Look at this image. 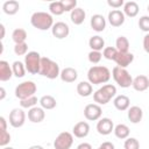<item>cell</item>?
<instances>
[{
  "mask_svg": "<svg viewBox=\"0 0 149 149\" xmlns=\"http://www.w3.org/2000/svg\"><path fill=\"white\" fill-rule=\"evenodd\" d=\"M97 130L100 135H109L114 130V123L109 118H101L97 122Z\"/></svg>",
  "mask_w": 149,
  "mask_h": 149,
  "instance_id": "7c38bea8",
  "label": "cell"
},
{
  "mask_svg": "<svg viewBox=\"0 0 149 149\" xmlns=\"http://www.w3.org/2000/svg\"><path fill=\"white\" fill-rule=\"evenodd\" d=\"M51 33H52V35L56 38L63 40V38H65V37L69 36V34H70V27L65 22L58 21V22L54 23V26L51 28Z\"/></svg>",
  "mask_w": 149,
  "mask_h": 149,
  "instance_id": "8fae6325",
  "label": "cell"
},
{
  "mask_svg": "<svg viewBox=\"0 0 149 149\" xmlns=\"http://www.w3.org/2000/svg\"><path fill=\"white\" fill-rule=\"evenodd\" d=\"M114 135L118 137V139H120V140H126V139H128L129 137V133H130V130H129V127L127 126V125H123V123H119V125H116L115 127H114Z\"/></svg>",
  "mask_w": 149,
  "mask_h": 149,
  "instance_id": "83f0119b",
  "label": "cell"
},
{
  "mask_svg": "<svg viewBox=\"0 0 149 149\" xmlns=\"http://www.w3.org/2000/svg\"><path fill=\"white\" fill-rule=\"evenodd\" d=\"M88 133H90V125L86 121H79L72 128V134L78 139L86 137Z\"/></svg>",
  "mask_w": 149,
  "mask_h": 149,
  "instance_id": "5bb4252c",
  "label": "cell"
},
{
  "mask_svg": "<svg viewBox=\"0 0 149 149\" xmlns=\"http://www.w3.org/2000/svg\"><path fill=\"white\" fill-rule=\"evenodd\" d=\"M73 144V135L69 132H62L54 141L55 149H70Z\"/></svg>",
  "mask_w": 149,
  "mask_h": 149,
  "instance_id": "ba28073f",
  "label": "cell"
},
{
  "mask_svg": "<svg viewBox=\"0 0 149 149\" xmlns=\"http://www.w3.org/2000/svg\"><path fill=\"white\" fill-rule=\"evenodd\" d=\"M37 102H40V100L37 99L36 95H33V97H29L27 99L20 100V106H21V108H28V109H30V108L35 107Z\"/></svg>",
  "mask_w": 149,
  "mask_h": 149,
  "instance_id": "836d02e7",
  "label": "cell"
},
{
  "mask_svg": "<svg viewBox=\"0 0 149 149\" xmlns=\"http://www.w3.org/2000/svg\"><path fill=\"white\" fill-rule=\"evenodd\" d=\"M0 130H7V121L3 116H0Z\"/></svg>",
  "mask_w": 149,
  "mask_h": 149,
  "instance_id": "f6af8a7d",
  "label": "cell"
},
{
  "mask_svg": "<svg viewBox=\"0 0 149 149\" xmlns=\"http://www.w3.org/2000/svg\"><path fill=\"white\" fill-rule=\"evenodd\" d=\"M77 93L80 95V97H90L92 93H93V87H92V84L87 80H83V81H79L77 84Z\"/></svg>",
  "mask_w": 149,
  "mask_h": 149,
  "instance_id": "cb8c5ba5",
  "label": "cell"
},
{
  "mask_svg": "<svg viewBox=\"0 0 149 149\" xmlns=\"http://www.w3.org/2000/svg\"><path fill=\"white\" fill-rule=\"evenodd\" d=\"M26 122V113L22 108H13L9 113V125L14 128H20Z\"/></svg>",
  "mask_w": 149,
  "mask_h": 149,
  "instance_id": "9c48e42d",
  "label": "cell"
},
{
  "mask_svg": "<svg viewBox=\"0 0 149 149\" xmlns=\"http://www.w3.org/2000/svg\"><path fill=\"white\" fill-rule=\"evenodd\" d=\"M12 40L15 44L24 43L27 40V31L23 28H16L12 33Z\"/></svg>",
  "mask_w": 149,
  "mask_h": 149,
  "instance_id": "f546056e",
  "label": "cell"
},
{
  "mask_svg": "<svg viewBox=\"0 0 149 149\" xmlns=\"http://www.w3.org/2000/svg\"><path fill=\"white\" fill-rule=\"evenodd\" d=\"M36 91H37L36 84L31 80H26V81L20 83L15 87V97L20 100H23V99L35 95Z\"/></svg>",
  "mask_w": 149,
  "mask_h": 149,
  "instance_id": "52a82bcc",
  "label": "cell"
},
{
  "mask_svg": "<svg viewBox=\"0 0 149 149\" xmlns=\"http://www.w3.org/2000/svg\"><path fill=\"white\" fill-rule=\"evenodd\" d=\"M2 149H14V148H12V147H3Z\"/></svg>",
  "mask_w": 149,
  "mask_h": 149,
  "instance_id": "f907efd6",
  "label": "cell"
},
{
  "mask_svg": "<svg viewBox=\"0 0 149 149\" xmlns=\"http://www.w3.org/2000/svg\"><path fill=\"white\" fill-rule=\"evenodd\" d=\"M115 94L116 87L113 84H105L93 93V100L98 105H106L115 97Z\"/></svg>",
  "mask_w": 149,
  "mask_h": 149,
  "instance_id": "3957f363",
  "label": "cell"
},
{
  "mask_svg": "<svg viewBox=\"0 0 149 149\" xmlns=\"http://www.w3.org/2000/svg\"><path fill=\"white\" fill-rule=\"evenodd\" d=\"M13 76H14L13 70H12V66L9 65V63L6 61H0V80L7 81Z\"/></svg>",
  "mask_w": 149,
  "mask_h": 149,
  "instance_id": "7402d4cb",
  "label": "cell"
},
{
  "mask_svg": "<svg viewBox=\"0 0 149 149\" xmlns=\"http://www.w3.org/2000/svg\"><path fill=\"white\" fill-rule=\"evenodd\" d=\"M148 78H149V76H148Z\"/></svg>",
  "mask_w": 149,
  "mask_h": 149,
  "instance_id": "f5cc1de1",
  "label": "cell"
},
{
  "mask_svg": "<svg viewBox=\"0 0 149 149\" xmlns=\"http://www.w3.org/2000/svg\"><path fill=\"white\" fill-rule=\"evenodd\" d=\"M40 105H41V107H42L43 109H54V108L56 107L57 102H56V99H55L52 95L47 94V95L41 97V99H40Z\"/></svg>",
  "mask_w": 149,
  "mask_h": 149,
  "instance_id": "f1b7e54d",
  "label": "cell"
},
{
  "mask_svg": "<svg viewBox=\"0 0 149 149\" xmlns=\"http://www.w3.org/2000/svg\"><path fill=\"white\" fill-rule=\"evenodd\" d=\"M63 7L65 12H72L74 8H77V1L76 0H62Z\"/></svg>",
  "mask_w": 149,
  "mask_h": 149,
  "instance_id": "60d3db41",
  "label": "cell"
},
{
  "mask_svg": "<svg viewBox=\"0 0 149 149\" xmlns=\"http://www.w3.org/2000/svg\"><path fill=\"white\" fill-rule=\"evenodd\" d=\"M87 58H88V61H90L92 64H98V63L101 61V58H102V52L91 50V51L88 52V55H87Z\"/></svg>",
  "mask_w": 149,
  "mask_h": 149,
  "instance_id": "74e56055",
  "label": "cell"
},
{
  "mask_svg": "<svg viewBox=\"0 0 149 149\" xmlns=\"http://www.w3.org/2000/svg\"><path fill=\"white\" fill-rule=\"evenodd\" d=\"M147 9H148V12H149V5H148V7H147Z\"/></svg>",
  "mask_w": 149,
  "mask_h": 149,
  "instance_id": "816d5d0a",
  "label": "cell"
},
{
  "mask_svg": "<svg viewBox=\"0 0 149 149\" xmlns=\"http://www.w3.org/2000/svg\"><path fill=\"white\" fill-rule=\"evenodd\" d=\"M143 49L147 54H149V33L146 34L143 37Z\"/></svg>",
  "mask_w": 149,
  "mask_h": 149,
  "instance_id": "7bdbcfd3",
  "label": "cell"
},
{
  "mask_svg": "<svg viewBox=\"0 0 149 149\" xmlns=\"http://www.w3.org/2000/svg\"><path fill=\"white\" fill-rule=\"evenodd\" d=\"M112 77H113L114 81L122 88L130 87L133 84V77L127 71V69H123L120 66H114L112 70Z\"/></svg>",
  "mask_w": 149,
  "mask_h": 149,
  "instance_id": "5b68a950",
  "label": "cell"
},
{
  "mask_svg": "<svg viewBox=\"0 0 149 149\" xmlns=\"http://www.w3.org/2000/svg\"><path fill=\"white\" fill-rule=\"evenodd\" d=\"M127 116L132 123H139L143 118V111L139 106H132L128 108Z\"/></svg>",
  "mask_w": 149,
  "mask_h": 149,
  "instance_id": "ffe728a7",
  "label": "cell"
},
{
  "mask_svg": "<svg viewBox=\"0 0 149 149\" xmlns=\"http://www.w3.org/2000/svg\"><path fill=\"white\" fill-rule=\"evenodd\" d=\"M40 74L43 77H47L49 79H56L61 74L59 65L55 61L50 59L49 57H42Z\"/></svg>",
  "mask_w": 149,
  "mask_h": 149,
  "instance_id": "277c9868",
  "label": "cell"
},
{
  "mask_svg": "<svg viewBox=\"0 0 149 149\" xmlns=\"http://www.w3.org/2000/svg\"><path fill=\"white\" fill-rule=\"evenodd\" d=\"M77 149H92V146L87 142H81L80 144L77 146Z\"/></svg>",
  "mask_w": 149,
  "mask_h": 149,
  "instance_id": "bcb514c9",
  "label": "cell"
},
{
  "mask_svg": "<svg viewBox=\"0 0 149 149\" xmlns=\"http://www.w3.org/2000/svg\"><path fill=\"white\" fill-rule=\"evenodd\" d=\"M139 10H140V7H139L136 1H127L123 5V10L122 12L128 17H135L139 14Z\"/></svg>",
  "mask_w": 149,
  "mask_h": 149,
  "instance_id": "d4e9b609",
  "label": "cell"
},
{
  "mask_svg": "<svg viewBox=\"0 0 149 149\" xmlns=\"http://www.w3.org/2000/svg\"><path fill=\"white\" fill-rule=\"evenodd\" d=\"M0 30H1V35H0V38L1 40H3V37H5V26L1 23L0 24Z\"/></svg>",
  "mask_w": 149,
  "mask_h": 149,
  "instance_id": "c3c4849f",
  "label": "cell"
},
{
  "mask_svg": "<svg viewBox=\"0 0 149 149\" xmlns=\"http://www.w3.org/2000/svg\"><path fill=\"white\" fill-rule=\"evenodd\" d=\"M98 149H115V147H114V144H113L112 142L106 141V142H102V143L98 147Z\"/></svg>",
  "mask_w": 149,
  "mask_h": 149,
  "instance_id": "ee69618b",
  "label": "cell"
},
{
  "mask_svg": "<svg viewBox=\"0 0 149 149\" xmlns=\"http://www.w3.org/2000/svg\"><path fill=\"white\" fill-rule=\"evenodd\" d=\"M85 17H86V13H85V10H84L83 8H80V7L74 8V9L70 13V20H71V22H72L73 24H76V26L81 24V23L84 22Z\"/></svg>",
  "mask_w": 149,
  "mask_h": 149,
  "instance_id": "603a6c76",
  "label": "cell"
},
{
  "mask_svg": "<svg viewBox=\"0 0 149 149\" xmlns=\"http://www.w3.org/2000/svg\"><path fill=\"white\" fill-rule=\"evenodd\" d=\"M115 48L119 52H129V41L126 36H119L115 41Z\"/></svg>",
  "mask_w": 149,
  "mask_h": 149,
  "instance_id": "4dcf8cb0",
  "label": "cell"
},
{
  "mask_svg": "<svg viewBox=\"0 0 149 149\" xmlns=\"http://www.w3.org/2000/svg\"><path fill=\"white\" fill-rule=\"evenodd\" d=\"M88 45L91 48V50H94V51H101L105 49V41L101 36L99 35H95V36H92L90 40H88Z\"/></svg>",
  "mask_w": 149,
  "mask_h": 149,
  "instance_id": "4316f807",
  "label": "cell"
},
{
  "mask_svg": "<svg viewBox=\"0 0 149 149\" xmlns=\"http://www.w3.org/2000/svg\"><path fill=\"white\" fill-rule=\"evenodd\" d=\"M20 9V3L16 0H8L5 1L2 5V10L7 15H15Z\"/></svg>",
  "mask_w": 149,
  "mask_h": 149,
  "instance_id": "484cf974",
  "label": "cell"
},
{
  "mask_svg": "<svg viewBox=\"0 0 149 149\" xmlns=\"http://www.w3.org/2000/svg\"><path fill=\"white\" fill-rule=\"evenodd\" d=\"M87 79L93 85L106 84L111 79V71L108 68L102 65L91 66L87 71Z\"/></svg>",
  "mask_w": 149,
  "mask_h": 149,
  "instance_id": "6da1fadb",
  "label": "cell"
},
{
  "mask_svg": "<svg viewBox=\"0 0 149 149\" xmlns=\"http://www.w3.org/2000/svg\"><path fill=\"white\" fill-rule=\"evenodd\" d=\"M107 5L114 9H118L125 5V1L123 0H107Z\"/></svg>",
  "mask_w": 149,
  "mask_h": 149,
  "instance_id": "b9f144b4",
  "label": "cell"
},
{
  "mask_svg": "<svg viewBox=\"0 0 149 149\" xmlns=\"http://www.w3.org/2000/svg\"><path fill=\"white\" fill-rule=\"evenodd\" d=\"M28 149H44L42 146H38V144H35V146H31V147H29Z\"/></svg>",
  "mask_w": 149,
  "mask_h": 149,
  "instance_id": "681fc988",
  "label": "cell"
},
{
  "mask_svg": "<svg viewBox=\"0 0 149 149\" xmlns=\"http://www.w3.org/2000/svg\"><path fill=\"white\" fill-rule=\"evenodd\" d=\"M41 55L37 51H29L24 56V66L31 74H40L41 69Z\"/></svg>",
  "mask_w": 149,
  "mask_h": 149,
  "instance_id": "8992f818",
  "label": "cell"
},
{
  "mask_svg": "<svg viewBox=\"0 0 149 149\" xmlns=\"http://www.w3.org/2000/svg\"><path fill=\"white\" fill-rule=\"evenodd\" d=\"M113 105L118 111H127L130 105V99L125 94H120L114 98Z\"/></svg>",
  "mask_w": 149,
  "mask_h": 149,
  "instance_id": "44dd1931",
  "label": "cell"
},
{
  "mask_svg": "<svg viewBox=\"0 0 149 149\" xmlns=\"http://www.w3.org/2000/svg\"><path fill=\"white\" fill-rule=\"evenodd\" d=\"M14 52L16 56H26L28 54V44L24 43H19L14 45Z\"/></svg>",
  "mask_w": 149,
  "mask_h": 149,
  "instance_id": "8d00e7d4",
  "label": "cell"
},
{
  "mask_svg": "<svg viewBox=\"0 0 149 149\" xmlns=\"http://www.w3.org/2000/svg\"><path fill=\"white\" fill-rule=\"evenodd\" d=\"M107 19H108V22L111 23L112 27H120V26H122L125 23L126 15L120 9H112L108 13Z\"/></svg>",
  "mask_w": 149,
  "mask_h": 149,
  "instance_id": "4fadbf2b",
  "label": "cell"
},
{
  "mask_svg": "<svg viewBox=\"0 0 149 149\" xmlns=\"http://www.w3.org/2000/svg\"><path fill=\"white\" fill-rule=\"evenodd\" d=\"M134 61V55L132 52H118L114 62L116 63V66L126 69L130 63Z\"/></svg>",
  "mask_w": 149,
  "mask_h": 149,
  "instance_id": "e0dca14e",
  "label": "cell"
},
{
  "mask_svg": "<svg viewBox=\"0 0 149 149\" xmlns=\"http://www.w3.org/2000/svg\"><path fill=\"white\" fill-rule=\"evenodd\" d=\"M30 23L38 30H48L52 28L54 19L52 15L47 12H35L30 16Z\"/></svg>",
  "mask_w": 149,
  "mask_h": 149,
  "instance_id": "7a4b0ae2",
  "label": "cell"
},
{
  "mask_svg": "<svg viewBox=\"0 0 149 149\" xmlns=\"http://www.w3.org/2000/svg\"><path fill=\"white\" fill-rule=\"evenodd\" d=\"M133 88L137 92H143L146 90H148L149 87V78L144 74H139L135 78H133V84H132Z\"/></svg>",
  "mask_w": 149,
  "mask_h": 149,
  "instance_id": "2e32d148",
  "label": "cell"
},
{
  "mask_svg": "<svg viewBox=\"0 0 149 149\" xmlns=\"http://www.w3.org/2000/svg\"><path fill=\"white\" fill-rule=\"evenodd\" d=\"M45 118V112L42 107H33L28 111V119L29 121L34 122V123H38V122H42Z\"/></svg>",
  "mask_w": 149,
  "mask_h": 149,
  "instance_id": "ac0fdd59",
  "label": "cell"
},
{
  "mask_svg": "<svg viewBox=\"0 0 149 149\" xmlns=\"http://www.w3.org/2000/svg\"><path fill=\"white\" fill-rule=\"evenodd\" d=\"M102 115V109L101 106L98 104H88L84 108V116L88 121H97L101 119Z\"/></svg>",
  "mask_w": 149,
  "mask_h": 149,
  "instance_id": "30bf717a",
  "label": "cell"
},
{
  "mask_svg": "<svg viewBox=\"0 0 149 149\" xmlns=\"http://www.w3.org/2000/svg\"><path fill=\"white\" fill-rule=\"evenodd\" d=\"M59 78L62 79V81L64 83H73L77 80L78 78V72L76 69L73 68H64L63 70H61V74H59Z\"/></svg>",
  "mask_w": 149,
  "mask_h": 149,
  "instance_id": "d6986e66",
  "label": "cell"
},
{
  "mask_svg": "<svg viewBox=\"0 0 149 149\" xmlns=\"http://www.w3.org/2000/svg\"><path fill=\"white\" fill-rule=\"evenodd\" d=\"M90 24H91V28L94 31H97V33L104 31L105 28H106V19L101 14H94V15L91 16Z\"/></svg>",
  "mask_w": 149,
  "mask_h": 149,
  "instance_id": "9a60e30c",
  "label": "cell"
},
{
  "mask_svg": "<svg viewBox=\"0 0 149 149\" xmlns=\"http://www.w3.org/2000/svg\"><path fill=\"white\" fill-rule=\"evenodd\" d=\"M12 70H13V74L16 77V78H22L24 74H26V66H24V63L20 62V61H15L13 62L12 64Z\"/></svg>",
  "mask_w": 149,
  "mask_h": 149,
  "instance_id": "1f68e13d",
  "label": "cell"
},
{
  "mask_svg": "<svg viewBox=\"0 0 149 149\" xmlns=\"http://www.w3.org/2000/svg\"><path fill=\"white\" fill-rule=\"evenodd\" d=\"M139 28L147 34L149 33V15H143L139 19Z\"/></svg>",
  "mask_w": 149,
  "mask_h": 149,
  "instance_id": "f35d334b",
  "label": "cell"
},
{
  "mask_svg": "<svg viewBox=\"0 0 149 149\" xmlns=\"http://www.w3.org/2000/svg\"><path fill=\"white\" fill-rule=\"evenodd\" d=\"M123 148L125 149H140V142L135 137H128L125 140Z\"/></svg>",
  "mask_w": 149,
  "mask_h": 149,
  "instance_id": "d590c367",
  "label": "cell"
},
{
  "mask_svg": "<svg viewBox=\"0 0 149 149\" xmlns=\"http://www.w3.org/2000/svg\"><path fill=\"white\" fill-rule=\"evenodd\" d=\"M118 50L115 47H105V49L102 50V57H105L108 61H114L116 55H118Z\"/></svg>",
  "mask_w": 149,
  "mask_h": 149,
  "instance_id": "e575fe53",
  "label": "cell"
},
{
  "mask_svg": "<svg viewBox=\"0 0 149 149\" xmlns=\"http://www.w3.org/2000/svg\"><path fill=\"white\" fill-rule=\"evenodd\" d=\"M49 10L52 15H62L65 10L62 1H52L49 3Z\"/></svg>",
  "mask_w": 149,
  "mask_h": 149,
  "instance_id": "d6a6232c",
  "label": "cell"
},
{
  "mask_svg": "<svg viewBox=\"0 0 149 149\" xmlns=\"http://www.w3.org/2000/svg\"><path fill=\"white\" fill-rule=\"evenodd\" d=\"M0 100H3L5 99V97H6V91H5V88L3 87H0Z\"/></svg>",
  "mask_w": 149,
  "mask_h": 149,
  "instance_id": "7dc6e473",
  "label": "cell"
},
{
  "mask_svg": "<svg viewBox=\"0 0 149 149\" xmlns=\"http://www.w3.org/2000/svg\"><path fill=\"white\" fill-rule=\"evenodd\" d=\"M10 142V134L7 130H0V146L7 147V144Z\"/></svg>",
  "mask_w": 149,
  "mask_h": 149,
  "instance_id": "ab89813d",
  "label": "cell"
}]
</instances>
